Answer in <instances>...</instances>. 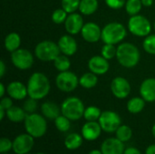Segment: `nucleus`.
Wrapping results in <instances>:
<instances>
[{"label":"nucleus","mask_w":155,"mask_h":154,"mask_svg":"<svg viewBox=\"0 0 155 154\" xmlns=\"http://www.w3.org/2000/svg\"><path fill=\"white\" fill-rule=\"evenodd\" d=\"M26 86L28 96L37 101L42 100L48 95L51 89L49 79L45 74L40 72L34 73L29 77Z\"/></svg>","instance_id":"nucleus-1"},{"label":"nucleus","mask_w":155,"mask_h":154,"mask_svg":"<svg viewBox=\"0 0 155 154\" xmlns=\"http://www.w3.org/2000/svg\"><path fill=\"white\" fill-rule=\"evenodd\" d=\"M140 51L132 43H121L117 46L116 59L118 63L125 68L135 67L140 61Z\"/></svg>","instance_id":"nucleus-2"},{"label":"nucleus","mask_w":155,"mask_h":154,"mask_svg":"<svg viewBox=\"0 0 155 154\" xmlns=\"http://www.w3.org/2000/svg\"><path fill=\"white\" fill-rule=\"evenodd\" d=\"M25 132L35 139L43 137L47 131V123L45 118L39 113H34L27 114L24 121Z\"/></svg>","instance_id":"nucleus-3"},{"label":"nucleus","mask_w":155,"mask_h":154,"mask_svg":"<svg viewBox=\"0 0 155 154\" xmlns=\"http://www.w3.org/2000/svg\"><path fill=\"white\" fill-rule=\"evenodd\" d=\"M126 34L127 31L124 25L118 22H111L105 25L102 29L101 40L104 44H117L122 43Z\"/></svg>","instance_id":"nucleus-4"},{"label":"nucleus","mask_w":155,"mask_h":154,"mask_svg":"<svg viewBox=\"0 0 155 154\" xmlns=\"http://www.w3.org/2000/svg\"><path fill=\"white\" fill-rule=\"evenodd\" d=\"M85 107L83 101L78 97H68L61 104V113L69 120L74 122L84 117Z\"/></svg>","instance_id":"nucleus-5"},{"label":"nucleus","mask_w":155,"mask_h":154,"mask_svg":"<svg viewBox=\"0 0 155 154\" xmlns=\"http://www.w3.org/2000/svg\"><path fill=\"white\" fill-rule=\"evenodd\" d=\"M61 54L58 44L53 41L45 40L38 43L35 48V55L43 62H51Z\"/></svg>","instance_id":"nucleus-6"},{"label":"nucleus","mask_w":155,"mask_h":154,"mask_svg":"<svg viewBox=\"0 0 155 154\" xmlns=\"http://www.w3.org/2000/svg\"><path fill=\"white\" fill-rule=\"evenodd\" d=\"M128 30L135 36L146 37L152 31V24L142 15H133L128 20Z\"/></svg>","instance_id":"nucleus-7"},{"label":"nucleus","mask_w":155,"mask_h":154,"mask_svg":"<svg viewBox=\"0 0 155 154\" xmlns=\"http://www.w3.org/2000/svg\"><path fill=\"white\" fill-rule=\"evenodd\" d=\"M79 84L77 75L70 71L60 72L55 78L56 87L64 93H71L74 91Z\"/></svg>","instance_id":"nucleus-8"},{"label":"nucleus","mask_w":155,"mask_h":154,"mask_svg":"<svg viewBox=\"0 0 155 154\" xmlns=\"http://www.w3.org/2000/svg\"><path fill=\"white\" fill-rule=\"evenodd\" d=\"M98 123L104 132L107 133H114L122 124V119L120 115L114 111H104L102 113Z\"/></svg>","instance_id":"nucleus-9"},{"label":"nucleus","mask_w":155,"mask_h":154,"mask_svg":"<svg viewBox=\"0 0 155 154\" xmlns=\"http://www.w3.org/2000/svg\"><path fill=\"white\" fill-rule=\"evenodd\" d=\"M11 62L19 70H27L34 64V56L27 49L19 48L11 53Z\"/></svg>","instance_id":"nucleus-10"},{"label":"nucleus","mask_w":155,"mask_h":154,"mask_svg":"<svg viewBox=\"0 0 155 154\" xmlns=\"http://www.w3.org/2000/svg\"><path fill=\"white\" fill-rule=\"evenodd\" d=\"M35 145V138L30 134L22 133L13 141V152L15 154H28Z\"/></svg>","instance_id":"nucleus-11"},{"label":"nucleus","mask_w":155,"mask_h":154,"mask_svg":"<svg viewBox=\"0 0 155 154\" xmlns=\"http://www.w3.org/2000/svg\"><path fill=\"white\" fill-rule=\"evenodd\" d=\"M111 91L114 97L125 99L131 93V84L129 81L122 76H117L111 83Z\"/></svg>","instance_id":"nucleus-12"},{"label":"nucleus","mask_w":155,"mask_h":154,"mask_svg":"<svg viewBox=\"0 0 155 154\" xmlns=\"http://www.w3.org/2000/svg\"><path fill=\"white\" fill-rule=\"evenodd\" d=\"M81 34L84 40L87 43H96L101 40L102 29L97 24L94 22H88L84 25L83 29L81 31Z\"/></svg>","instance_id":"nucleus-13"},{"label":"nucleus","mask_w":155,"mask_h":154,"mask_svg":"<svg viewBox=\"0 0 155 154\" xmlns=\"http://www.w3.org/2000/svg\"><path fill=\"white\" fill-rule=\"evenodd\" d=\"M103 154H124L125 151L124 143L118 140L116 137L105 139L100 148Z\"/></svg>","instance_id":"nucleus-14"},{"label":"nucleus","mask_w":155,"mask_h":154,"mask_svg":"<svg viewBox=\"0 0 155 154\" xmlns=\"http://www.w3.org/2000/svg\"><path fill=\"white\" fill-rule=\"evenodd\" d=\"M88 68L90 72L95 74L96 75L105 74L110 68L109 61L102 55H94L89 59Z\"/></svg>","instance_id":"nucleus-15"},{"label":"nucleus","mask_w":155,"mask_h":154,"mask_svg":"<svg viewBox=\"0 0 155 154\" xmlns=\"http://www.w3.org/2000/svg\"><path fill=\"white\" fill-rule=\"evenodd\" d=\"M84 25L82 15L77 13H72L68 14V16L64 22V28L69 34L74 35L81 33Z\"/></svg>","instance_id":"nucleus-16"},{"label":"nucleus","mask_w":155,"mask_h":154,"mask_svg":"<svg viewBox=\"0 0 155 154\" xmlns=\"http://www.w3.org/2000/svg\"><path fill=\"white\" fill-rule=\"evenodd\" d=\"M102 127L98 121L86 122L81 130V134L85 141L93 142L97 140L102 133Z\"/></svg>","instance_id":"nucleus-17"},{"label":"nucleus","mask_w":155,"mask_h":154,"mask_svg":"<svg viewBox=\"0 0 155 154\" xmlns=\"http://www.w3.org/2000/svg\"><path fill=\"white\" fill-rule=\"evenodd\" d=\"M58 47L60 49L61 54H65L67 56L74 55L77 51V43L75 39L72 36V34H64L58 40Z\"/></svg>","instance_id":"nucleus-18"},{"label":"nucleus","mask_w":155,"mask_h":154,"mask_svg":"<svg viewBox=\"0 0 155 154\" xmlns=\"http://www.w3.org/2000/svg\"><path fill=\"white\" fill-rule=\"evenodd\" d=\"M6 92L9 97L17 101L24 100L26 96H28L27 86L19 81L11 82L6 87Z\"/></svg>","instance_id":"nucleus-19"},{"label":"nucleus","mask_w":155,"mask_h":154,"mask_svg":"<svg viewBox=\"0 0 155 154\" xmlns=\"http://www.w3.org/2000/svg\"><path fill=\"white\" fill-rule=\"evenodd\" d=\"M141 97L147 103L155 102V78H147L140 85Z\"/></svg>","instance_id":"nucleus-20"},{"label":"nucleus","mask_w":155,"mask_h":154,"mask_svg":"<svg viewBox=\"0 0 155 154\" xmlns=\"http://www.w3.org/2000/svg\"><path fill=\"white\" fill-rule=\"evenodd\" d=\"M41 113L42 115L48 120H55L61 113V107H59L55 103L45 102L41 105Z\"/></svg>","instance_id":"nucleus-21"},{"label":"nucleus","mask_w":155,"mask_h":154,"mask_svg":"<svg viewBox=\"0 0 155 154\" xmlns=\"http://www.w3.org/2000/svg\"><path fill=\"white\" fill-rule=\"evenodd\" d=\"M84 140V139L83 138L82 134H79L77 133H72L65 137L64 146L69 151H75L82 146Z\"/></svg>","instance_id":"nucleus-22"},{"label":"nucleus","mask_w":155,"mask_h":154,"mask_svg":"<svg viewBox=\"0 0 155 154\" xmlns=\"http://www.w3.org/2000/svg\"><path fill=\"white\" fill-rule=\"evenodd\" d=\"M27 113H25V111L19 107V106H12L10 109H8L6 111V117L7 119L15 123H22L25 120Z\"/></svg>","instance_id":"nucleus-23"},{"label":"nucleus","mask_w":155,"mask_h":154,"mask_svg":"<svg viewBox=\"0 0 155 154\" xmlns=\"http://www.w3.org/2000/svg\"><path fill=\"white\" fill-rule=\"evenodd\" d=\"M21 44V37L17 33L8 34L4 41V45L6 51L13 53L15 50L19 49Z\"/></svg>","instance_id":"nucleus-24"},{"label":"nucleus","mask_w":155,"mask_h":154,"mask_svg":"<svg viewBox=\"0 0 155 154\" xmlns=\"http://www.w3.org/2000/svg\"><path fill=\"white\" fill-rule=\"evenodd\" d=\"M145 101L143 97H134L131 98L126 104L127 111L130 113L137 114L140 113L145 107Z\"/></svg>","instance_id":"nucleus-25"},{"label":"nucleus","mask_w":155,"mask_h":154,"mask_svg":"<svg viewBox=\"0 0 155 154\" xmlns=\"http://www.w3.org/2000/svg\"><path fill=\"white\" fill-rule=\"evenodd\" d=\"M98 5V0H81L78 10L82 15H91L97 11Z\"/></svg>","instance_id":"nucleus-26"},{"label":"nucleus","mask_w":155,"mask_h":154,"mask_svg":"<svg viewBox=\"0 0 155 154\" xmlns=\"http://www.w3.org/2000/svg\"><path fill=\"white\" fill-rule=\"evenodd\" d=\"M98 83L97 75L92 72L84 73L79 78V84L84 89H92L94 88Z\"/></svg>","instance_id":"nucleus-27"},{"label":"nucleus","mask_w":155,"mask_h":154,"mask_svg":"<svg viewBox=\"0 0 155 154\" xmlns=\"http://www.w3.org/2000/svg\"><path fill=\"white\" fill-rule=\"evenodd\" d=\"M54 65L55 69L60 73V72H65L69 71L71 67V61L68 58L67 55L65 54H59L54 61Z\"/></svg>","instance_id":"nucleus-28"},{"label":"nucleus","mask_w":155,"mask_h":154,"mask_svg":"<svg viewBox=\"0 0 155 154\" xmlns=\"http://www.w3.org/2000/svg\"><path fill=\"white\" fill-rule=\"evenodd\" d=\"M115 137L123 143H127L133 137V131L130 126L126 124H121L115 132Z\"/></svg>","instance_id":"nucleus-29"},{"label":"nucleus","mask_w":155,"mask_h":154,"mask_svg":"<svg viewBox=\"0 0 155 154\" xmlns=\"http://www.w3.org/2000/svg\"><path fill=\"white\" fill-rule=\"evenodd\" d=\"M143 6V5L141 0H126L125 5H124L126 13L130 16L139 15Z\"/></svg>","instance_id":"nucleus-30"},{"label":"nucleus","mask_w":155,"mask_h":154,"mask_svg":"<svg viewBox=\"0 0 155 154\" xmlns=\"http://www.w3.org/2000/svg\"><path fill=\"white\" fill-rule=\"evenodd\" d=\"M102 111L100 108L91 105L85 108L84 113V118L85 119L86 122H94V121H98L101 114H102Z\"/></svg>","instance_id":"nucleus-31"},{"label":"nucleus","mask_w":155,"mask_h":154,"mask_svg":"<svg viewBox=\"0 0 155 154\" xmlns=\"http://www.w3.org/2000/svg\"><path fill=\"white\" fill-rule=\"evenodd\" d=\"M54 126L55 128L61 132V133H67L71 128V120H69L67 117H65L63 114H60L54 121Z\"/></svg>","instance_id":"nucleus-32"},{"label":"nucleus","mask_w":155,"mask_h":154,"mask_svg":"<svg viewBox=\"0 0 155 154\" xmlns=\"http://www.w3.org/2000/svg\"><path fill=\"white\" fill-rule=\"evenodd\" d=\"M116 52H117V47H115V44H104L101 50V55L109 61L116 57Z\"/></svg>","instance_id":"nucleus-33"},{"label":"nucleus","mask_w":155,"mask_h":154,"mask_svg":"<svg viewBox=\"0 0 155 154\" xmlns=\"http://www.w3.org/2000/svg\"><path fill=\"white\" fill-rule=\"evenodd\" d=\"M67 16H68V13L64 9H63L62 7L57 8L52 14V21L56 25L64 24Z\"/></svg>","instance_id":"nucleus-34"},{"label":"nucleus","mask_w":155,"mask_h":154,"mask_svg":"<svg viewBox=\"0 0 155 154\" xmlns=\"http://www.w3.org/2000/svg\"><path fill=\"white\" fill-rule=\"evenodd\" d=\"M80 2L81 0H61V5L68 14H72L79 9Z\"/></svg>","instance_id":"nucleus-35"},{"label":"nucleus","mask_w":155,"mask_h":154,"mask_svg":"<svg viewBox=\"0 0 155 154\" xmlns=\"http://www.w3.org/2000/svg\"><path fill=\"white\" fill-rule=\"evenodd\" d=\"M143 47L147 54L155 55V34H149L144 38Z\"/></svg>","instance_id":"nucleus-36"},{"label":"nucleus","mask_w":155,"mask_h":154,"mask_svg":"<svg viewBox=\"0 0 155 154\" xmlns=\"http://www.w3.org/2000/svg\"><path fill=\"white\" fill-rule=\"evenodd\" d=\"M37 100L34 99V98H31L29 97L28 99H26L23 104V109L25 111V113L27 114H30V113H34L36 112L37 110Z\"/></svg>","instance_id":"nucleus-37"},{"label":"nucleus","mask_w":155,"mask_h":154,"mask_svg":"<svg viewBox=\"0 0 155 154\" xmlns=\"http://www.w3.org/2000/svg\"><path fill=\"white\" fill-rule=\"evenodd\" d=\"M13 151V141L8 138L3 137L0 140V152L5 153Z\"/></svg>","instance_id":"nucleus-38"},{"label":"nucleus","mask_w":155,"mask_h":154,"mask_svg":"<svg viewBox=\"0 0 155 154\" xmlns=\"http://www.w3.org/2000/svg\"><path fill=\"white\" fill-rule=\"evenodd\" d=\"M104 2L109 8L118 10L125 5L126 0H104Z\"/></svg>","instance_id":"nucleus-39"},{"label":"nucleus","mask_w":155,"mask_h":154,"mask_svg":"<svg viewBox=\"0 0 155 154\" xmlns=\"http://www.w3.org/2000/svg\"><path fill=\"white\" fill-rule=\"evenodd\" d=\"M13 106V101L11 97H2L1 102H0V108H3L4 110L7 111L8 109H10Z\"/></svg>","instance_id":"nucleus-40"},{"label":"nucleus","mask_w":155,"mask_h":154,"mask_svg":"<svg viewBox=\"0 0 155 154\" xmlns=\"http://www.w3.org/2000/svg\"><path fill=\"white\" fill-rule=\"evenodd\" d=\"M124 154H142V152H140V150H138L135 147H128L125 148Z\"/></svg>","instance_id":"nucleus-41"},{"label":"nucleus","mask_w":155,"mask_h":154,"mask_svg":"<svg viewBox=\"0 0 155 154\" xmlns=\"http://www.w3.org/2000/svg\"><path fill=\"white\" fill-rule=\"evenodd\" d=\"M5 71H6V67H5V62L3 60H1L0 61V77H4Z\"/></svg>","instance_id":"nucleus-42"},{"label":"nucleus","mask_w":155,"mask_h":154,"mask_svg":"<svg viewBox=\"0 0 155 154\" xmlns=\"http://www.w3.org/2000/svg\"><path fill=\"white\" fill-rule=\"evenodd\" d=\"M145 154H155V144L149 145L145 150Z\"/></svg>","instance_id":"nucleus-43"},{"label":"nucleus","mask_w":155,"mask_h":154,"mask_svg":"<svg viewBox=\"0 0 155 154\" xmlns=\"http://www.w3.org/2000/svg\"><path fill=\"white\" fill-rule=\"evenodd\" d=\"M141 1L143 5L145 7H150L153 4V0H141Z\"/></svg>","instance_id":"nucleus-44"},{"label":"nucleus","mask_w":155,"mask_h":154,"mask_svg":"<svg viewBox=\"0 0 155 154\" xmlns=\"http://www.w3.org/2000/svg\"><path fill=\"white\" fill-rule=\"evenodd\" d=\"M5 91H6V89H5V85H4V84L1 83V84H0V97H1V98L5 96Z\"/></svg>","instance_id":"nucleus-45"},{"label":"nucleus","mask_w":155,"mask_h":154,"mask_svg":"<svg viewBox=\"0 0 155 154\" xmlns=\"http://www.w3.org/2000/svg\"><path fill=\"white\" fill-rule=\"evenodd\" d=\"M5 116H6V111L4 110L3 108H0V120L3 121Z\"/></svg>","instance_id":"nucleus-46"},{"label":"nucleus","mask_w":155,"mask_h":154,"mask_svg":"<svg viewBox=\"0 0 155 154\" xmlns=\"http://www.w3.org/2000/svg\"><path fill=\"white\" fill-rule=\"evenodd\" d=\"M88 154H103V152H101V150H92L88 152Z\"/></svg>","instance_id":"nucleus-47"},{"label":"nucleus","mask_w":155,"mask_h":154,"mask_svg":"<svg viewBox=\"0 0 155 154\" xmlns=\"http://www.w3.org/2000/svg\"><path fill=\"white\" fill-rule=\"evenodd\" d=\"M152 134H153V136L155 138V123L153 125V127H152Z\"/></svg>","instance_id":"nucleus-48"},{"label":"nucleus","mask_w":155,"mask_h":154,"mask_svg":"<svg viewBox=\"0 0 155 154\" xmlns=\"http://www.w3.org/2000/svg\"><path fill=\"white\" fill-rule=\"evenodd\" d=\"M35 154H46V153H44V152H37V153Z\"/></svg>","instance_id":"nucleus-49"},{"label":"nucleus","mask_w":155,"mask_h":154,"mask_svg":"<svg viewBox=\"0 0 155 154\" xmlns=\"http://www.w3.org/2000/svg\"><path fill=\"white\" fill-rule=\"evenodd\" d=\"M153 28H154V30H155V22H154V25H153Z\"/></svg>","instance_id":"nucleus-50"},{"label":"nucleus","mask_w":155,"mask_h":154,"mask_svg":"<svg viewBox=\"0 0 155 154\" xmlns=\"http://www.w3.org/2000/svg\"><path fill=\"white\" fill-rule=\"evenodd\" d=\"M1 154H9L8 152H5V153H1Z\"/></svg>","instance_id":"nucleus-51"}]
</instances>
